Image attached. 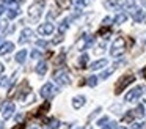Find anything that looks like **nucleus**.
<instances>
[{
    "label": "nucleus",
    "instance_id": "nucleus-31",
    "mask_svg": "<svg viewBox=\"0 0 146 129\" xmlns=\"http://www.w3.org/2000/svg\"><path fill=\"white\" fill-rule=\"evenodd\" d=\"M124 6H126L127 9L133 8V6H135V0H124Z\"/></svg>",
    "mask_w": 146,
    "mask_h": 129
},
{
    "label": "nucleus",
    "instance_id": "nucleus-27",
    "mask_svg": "<svg viewBox=\"0 0 146 129\" xmlns=\"http://www.w3.org/2000/svg\"><path fill=\"white\" fill-rule=\"evenodd\" d=\"M102 129H118V123L116 121H107V124L102 126Z\"/></svg>",
    "mask_w": 146,
    "mask_h": 129
},
{
    "label": "nucleus",
    "instance_id": "nucleus-39",
    "mask_svg": "<svg viewBox=\"0 0 146 129\" xmlns=\"http://www.w3.org/2000/svg\"><path fill=\"white\" fill-rule=\"evenodd\" d=\"M13 31H14V25H11V27L7 28V33H13Z\"/></svg>",
    "mask_w": 146,
    "mask_h": 129
},
{
    "label": "nucleus",
    "instance_id": "nucleus-22",
    "mask_svg": "<svg viewBox=\"0 0 146 129\" xmlns=\"http://www.w3.org/2000/svg\"><path fill=\"white\" fill-rule=\"evenodd\" d=\"M21 14V9L19 8H8V19H14Z\"/></svg>",
    "mask_w": 146,
    "mask_h": 129
},
{
    "label": "nucleus",
    "instance_id": "nucleus-16",
    "mask_svg": "<svg viewBox=\"0 0 146 129\" xmlns=\"http://www.w3.org/2000/svg\"><path fill=\"white\" fill-rule=\"evenodd\" d=\"M47 72V61H39L38 66H36V74L44 76Z\"/></svg>",
    "mask_w": 146,
    "mask_h": 129
},
{
    "label": "nucleus",
    "instance_id": "nucleus-13",
    "mask_svg": "<svg viewBox=\"0 0 146 129\" xmlns=\"http://www.w3.org/2000/svg\"><path fill=\"white\" fill-rule=\"evenodd\" d=\"M85 102H86V98L82 96V94H79V96H76L72 99V107L74 109H80V107L85 106Z\"/></svg>",
    "mask_w": 146,
    "mask_h": 129
},
{
    "label": "nucleus",
    "instance_id": "nucleus-25",
    "mask_svg": "<svg viewBox=\"0 0 146 129\" xmlns=\"http://www.w3.org/2000/svg\"><path fill=\"white\" fill-rule=\"evenodd\" d=\"M133 116H135V113H133V110H129V112L126 113V115L123 116V121L124 123H130L133 120Z\"/></svg>",
    "mask_w": 146,
    "mask_h": 129
},
{
    "label": "nucleus",
    "instance_id": "nucleus-33",
    "mask_svg": "<svg viewBox=\"0 0 146 129\" xmlns=\"http://www.w3.org/2000/svg\"><path fill=\"white\" fill-rule=\"evenodd\" d=\"M7 82H8L7 76H2V74H0V87H5V85H7Z\"/></svg>",
    "mask_w": 146,
    "mask_h": 129
},
{
    "label": "nucleus",
    "instance_id": "nucleus-6",
    "mask_svg": "<svg viewBox=\"0 0 146 129\" xmlns=\"http://www.w3.org/2000/svg\"><path fill=\"white\" fill-rule=\"evenodd\" d=\"M93 41H94V38H93L91 35H85V36H82L79 41H77V49H79V50L88 49V46H91Z\"/></svg>",
    "mask_w": 146,
    "mask_h": 129
},
{
    "label": "nucleus",
    "instance_id": "nucleus-1",
    "mask_svg": "<svg viewBox=\"0 0 146 129\" xmlns=\"http://www.w3.org/2000/svg\"><path fill=\"white\" fill-rule=\"evenodd\" d=\"M126 50V41H124L123 36H118L116 39L113 41L111 44V49H110V55L111 57H121Z\"/></svg>",
    "mask_w": 146,
    "mask_h": 129
},
{
    "label": "nucleus",
    "instance_id": "nucleus-43",
    "mask_svg": "<svg viewBox=\"0 0 146 129\" xmlns=\"http://www.w3.org/2000/svg\"><path fill=\"white\" fill-rule=\"evenodd\" d=\"M141 74H143V77L146 79V68H143V71H141Z\"/></svg>",
    "mask_w": 146,
    "mask_h": 129
},
{
    "label": "nucleus",
    "instance_id": "nucleus-17",
    "mask_svg": "<svg viewBox=\"0 0 146 129\" xmlns=\"http://www.w3.org/2000/svg\"><path fill=\"white\" fill-rule=\"evenodd\" d=\"M57 3L61 9H69L72 6V0H57Z\"/></svg>",
    "mask_w": 146,
    "mask_h": 129
},
{
    "label": "nucleus",
    "instance_id": "nucleus-15",
    "mask_svg": "<svg viewBox=\"0 0 146 129\" xmlns=\"http://www.w3.org/2000/svg\"><path fill=\"white\" fill-rule=\"evenodd\" d=\"M14 49V44L13 43H3L0 46V55H7V53L13 52Z\"/></svg>",
    "mask_w": 146,
    "mask_h": 129
},
{
    "label": "nucleus",
    "instance_id": "nucleus-3",
    "mask_svg": "<svg viewBox=\"0 0 146 129\" xmlns=\"http://www.w3.org/2000/svg\"><path fill=\"white\" fill-rule=\"evenodd\" d=\"M135 80V76L133 74H124L123 77L118 80V84H116V88H115V93L116 94H119V93H123V90L126 87H129L132 82Z\"/></svg>",
    "mask_w": 146,
    "mask_h": 129
},
{
    "label": "nucleus",
    "instance_id": "nucleus-11",
    "mask_svg": "<svg viewBox=\"0 0 146 129\" xmlns=\"http://www.w3.org/2000/svg\"><path fill=\"white\" fill-rule=\"evenodd\" d=\"M32 36H33V30L32 28H24L22 33H21V38H19V43L21 44H27L32 41Z\"/></svg>",
    "mask_w": 146,
    "mask_h": 129
},
{
    "label": "nucleus",
    "instance_id": "nucleus-18",
    "mask_svg": "<svg viewBox=\"0 0 146 129\" xmlns=\"http://www.w3.org/2000/svg\"><path fill=\"white\" fill-rule=\"evenodd\" d=\"M25 58H27V50L25 49L19 50V52L16 53V61L17 63H24V61H25Z\"/></svg>",
    "mask_w": 146,
    "mask_h": 129
},
{
    "label": "nucleus",
    "instance_id": "nucleus-42",
    "mask_svg": "<svg viewBox=\"0 0 146 129\" xmlns=\"http://www.w3.org/2000/svg\"><path fill=\"white\" fill-rule=\"evenodd\" d=\"M3 69H5V66L2 65V63H0V74H2V72H3Z\"/></svg>",
    "mask_w": 146,
    "mask_h": 129
},
{
    "label": "nucleus",
    "instance_id": "nucleus-12",
    "mask_svg": "<svg viewBox=\"0 0 146 129\" xmlns=\"http://www.w3.org/2000/svg\"><path fill=\"white\" fill-rule=\"evenodd\" d=\"M123 2L121 0H105L104 2V6L107 9H116V8H121Z\"/></svg>",
    "mask_w": 146,
    "mask_h": 129
},
{
    "label": "nucleus",
    "instance_id": "nucleus-7",
    "mask_svg": "<svg viewBox=\"0 0 146 129\" xmlns=\"http://www.w3.org/2000/svg\"><path fill=\"white\" fill-rule=\"evenodd\" d=\"M39 93H41V96H42V98L49 99L50 96H54V94L57 93V88H55L52 84H44V85L41 87V91H39Z\"/></svg>",
    "mask_w": 146,
    "mask_h": 129
},
{
    "label": "nucleus",
    "instance_id": "nucleus-32",
    "mask_svg": "<svg viewBox=\"0 0 146 129\" xmlns=\"http://www.w3.org/2000/svg\"><path fill=\"white\" fill-rule=\"evenodd\" d=\"M41 55H42V53L39 52V50H36V49L32 52V58H33V60H36V58H41Z\"/></svg>",
    "mask_w": 146,
    "mask_h": 129
},
{
    "label": "nucleus",
    "instance_id": "nucleus-29",
    "mask_svg": "<svg viewBox=\"0 0 146 129\" xmlns=\"http://www.w3.org/2000/svg\"><path fill=\"white\" fill-rule=\"evenodd\" d=\"M58 120H55V118H52V120H49V129H57L58 128Z\"/></svg>",
    "mask_w": 146,
    "mask_h": 129
},
{
    "label": "nucleus",
    "instance_id": "nucleus-14",
    "mask_svg": "<svg viewBox=\"0 0 146 129\" xmlns=\"http://www.w3.org/2000/svg\"><path fill=\"white\" fill-rule=\"evenodd\" d=\"M107 63H108L107 58H99L98 61L91 63V66H90V68H91L93 71H98V69H102L104 66H107Z\"/></svg>",
    "mask_w": 146,
    "mask_h": 129
},
{
    "label": "nucleus",
    "instance_id": "nucleus-47",
    "mask_svg": "<svg viewBox=\"0 0 146 129\" xmlns=\"http://www.w3.org/2000/svg\"><path fill=\"white\" fill-rule=\"evenodd\" d=\"M118 129H126V128H118Z\"/></svg>",
    "mask_w": 146,
    "mask_h": 129
},
{
    "label": "nucleus",
    "instance_id": "nucleus-28",
    "mask_svg": "<svg viewBox=\"0 0 146 129\" xmlns=\"http://www.w3.org/2000/svg\"><path fill=\"white\" fill-rule=\"evenodd\" d=\"M86 84H88V87H96V84H98V77H96V76H91V77H88Z\"/></svg>",
    "mask_w": 146,
    "mask_h": 129
},
{
    "label": "nucleus",
    "instance_id": "nucleus-19",
    "mask_svg": "<svg viewBox=\"0 0 146 129\" xmlns=\"http://www.w3.org/2000/svg\"><path fill=\"white\" fill-rule=\"evenodd\" d=\"M88 60H90L88 53H83V55L79 58V63H77V66H79V68H85V66L88 65Z\"/></svg>",
    "mask_w": 146,
    "mask_h": 129
},
{
    "label": "nucleus",
    "instance_id": "nucleus-40",
    "mask_svg": "<svg viewBox=\"0 0 146 129\" xmlns=\"http://www.w3.org/2000/svg\"><path fill=\"white\" fill-rule=\"evenodd\" d=\"M13 129H25V126H24V124H16Z\"/></svg>",
    "mask_w": 146,
    "mask_h": 129
},
{
    "label": "nucleus",
    "instance_id": "nucleus-5",
    "mask_svg": "<svg viewBox=\"0 0 146 129\" xmlns=\"http://www.w3.org/2000/svg\"><path fill=\"white\" fill-rule=\"evenodd\" d=\"M145 93V88L141 87V85H138V87H135V88H132V90L129 91V93L124 96V99L127 101V102H133V101H137V99H140L141 98V94Z\"/></svg>",
    "mask_w": 146,
    "mask_h": 129
},
{
    "label": "nucleus",
    "instance_id": "nucleus-30",
    "mask_svg": "<svg viewBox=\"0 0 146 129\" xmlns=\"http://www.w3.org/2000/svg\"><path fill=\"white\" fill-rule=\"evenodd\" d=\"M47 109H50V102H49V101H46V102L42 104L41 107H39V113H44Z\"/></svg>",
    "mask_w": 146,
    "mask_h": 129
},
{
    "label": "nucleus",
    "instance_id": "nucleus-9",
    "mask_svg": "<svg viewBox=\"0 0 146 129\" xmlns=\"http://www.w3.org/2000/svg\"><path fill=\"white\" fill-rule=\"evenodd\" d=\"M14 110H16V106H14V102H7L3 106V110H2V115H3V120H10L11 116L14 115Z\"/></svg>",
    "mask_w": 146,
    "mask_h": 129
},
{
    "label": "nucleus",
    "instance_id": "nucleus-36",
    "mask_svg": "<svg viewBox=\"0 0 146 129\" xmlns=\"http://www.w3.org/2000/svg\"><path fill=\"white\" fill-rule=\"evenodd\" d=\"M110 22H113V19H111V17H105L104 21H102V25H105V27H108V25H110Z\"/></svg>",
    "mask_w": 146,
    "mask_h": 129
},
{
    "label": "nucleus",
    "instance_id": "nucleus-46",
    "mask_svg": "<svg viewBox=\"0 0 146 129\" xmlns=\"http://www.w3.org/2000/svg\"><path fill=\"white\" fill-rule=\"evenodd\" d=\"M2 128H3V123H0V129H2Z\"/></svg>",
    "mask_w": 146,
    "mask_h": 129
},
{
    "label": "nucleus",
    "instance_id": "nucleus-48",
    "mask_svg": "<svg viewBox=\"0 0 146 129\" xmlns=\"http://www.w3.org/2000/svg\"><path fill=\"white\" fill-rule=\"evenodd\" d=\"M145 8H146V2H145Z\"/></svg>",
    "mask_w": 146,
    "mask_h": 129
},
{
    "label": "nucleus",
    "instance_id": "nucleus-37",
    "mask_svg": "<svg viewBox=\"0 0 146 129\" xmlns=\"http://www.w3.org/2000/svg\"><path fill=\"white\" fill-rule=\"evenodd\" d=\"M108 121V116H102V118L101 120H99V121H98V124L99 126H104L105 124V123H107Z\"/></svg>",
    "mask_w": 146,
    "mask_h": 129
},
{
    "label": "nucleus",
    "instance_id": "nucleus-20",
    "mask_svg": "<svg viewBox=\"0 0 146 129\" xmlns=\"http://www.w3.org/2000/svg\"><path fill=\"white\" fill-rule=\"evenodd\" d=\"M126 21H127V14H126V13H119V14H118L116 17L113 19V22H115V24H118V25H119V24H124Z\"/></svg>",
    "mask_w": 146,
    "mask_h": 129
},
{
    "label": "nucleus",
    "instance_id": "nucleus-26",
    "mask_svg": "<svg viewBox=\"0 0 146 129\" xmlns=\"http://www.w3.org/2000/svg\"><path fill=\"white\" fill-rule=\"evenodd\" d=\"M110 33H111V30L108 27H105V25L101 28V30H99V35H101V36H104V38H108V35H110Z\"/></svg>",
    "mask_w": 146,
    "mask_h": 129
},
{
    "label": "nucleus",
    "instance_id": "nucleus-41",
    "mask_svg": "<svg viewBox=\"0 0 146 129\" xmlns=\"http://www.w3.org/2000/svg\"><path fill=\"white\" fill-rule=\"evenodd\" d=\"M32 129H41V126H39V124H33Z\"/></svg>",
    "mask_w": 146,
    "mask_h": 129
},
{
    "label": "nucleus",
    "instance_id": "nucleus-35",
    "mask_svg": "<svg viewBox=\"0 0 146 129\" xmlns=\"http://www.w3.org/2000/svg\"><path fill=\"white\" fill-rule=\"evenodd\" d=\"M74 3H76L77 6H80V8H82V6L86 5V0H74Z\"/></svg>",
    "mask_w": 146,
    "mask_h": 129
},
{
    "label": "nucleus",
    "instance_id": "nucleus-4",
    "mask_svg": "<svg viewBox=\"0 0 146 129\" xmlns=\"http://www.w3.org/2000/svg\"><path fill=\"white\" fill-rule=\"evenodd\" d=\"M54 80L57 82L58 85H61V87H66V85L71 84V77L66 71H55L54 72Z\"/></svg>",
    "mask_w": 146,
    "mask_h": 129
},
{
    "label": "nucleus",
    "instance_id": "nucleus-21",
    "mask_svg": "<svg viewBox=\"0 0 146 129\" xmlns=\"http://www.w3.org/2000/svg\"><path fill=\"white\" fill-rule=\"evenodd\" d=\"M69 21H71V19H68V17L61 21L60 27H58V30H60V33H64V31H66L68 28H69Z\"/></svg>",
    "mask_w": 146,
    "mask_h": 129
},
{
    "label": "nucleus",
    "instance_id": "nucleus-49",
    "mask_svg": "<svg viewBox=\"0 0 146 129\" xmlns=\"http://www.w3.org/2000/svg\"><path fill=\"white\" fill-rule=\"evenodd\" d=\"M145 101H146V99H145Z\"/></svg>",
    "mask_w": 146,
    "mask_h": 129
},
{
    "label": "nucleus",
    "instance_id": "nucleus-10",
    "mask_svg": "<svg viewBox=\"0 0 146 129\" xmlns=\"http://www.w3.org/2000/svg\"><path fill=\"white\" fill-rule=\"evenodd\" d=\"M129 13H130V16L133 17V21H135V22H138V24L145 22V13H143L140 8H137V5L133 6V8H130Z\"/></svg>",
    "mask_w": 146,
    "mask_h": 129
},
{
    "label": "nucleus",
    "instance_id": "nucleus-24",
    "mask_svg": "<svg viewBox=\"0 0 146 129\" xmlns=\"http://www.w3.org/2000/svg\"><path fill=\"white\" fill-rule=\"evenodd\" d=\"M115 69H116V68L113 66V68H110V69H105V71H102V74H101V79H102V80H105V79H108L111 74H113V71H115Z\"/></svg>",
    "mask_w": 146,
    "mask_h": 129
},
{
    "label": "nucleus",
    "instance_id": "nucleus-23",
    "mask_svg": "<svg viewBox=\"0 0 146 129\" xmlns=\"http://www.w3.org/2000/svg\"><path fill=\"white\" fill-rule=\"evenodd\" d=\"M133 113H135V116H140V118H141V116H145V107H143V104H138V106H137V109L133 110Z\"/></svg>",
    "mask_w": 146,
    "mask_h": 129
},
{
    "label": "nucleus",
    "instance_id": "nucleus-2",
    "mask_svg": "<svg viewBox=\"0 0 146 129\" xmlns=\"http://www.w3.org/2000/svg\"><path fill=\"white\" fill-rule=\"evenodd\" d=\"M44 0H38V2H35L32 6L29 8V16L30 19H33V21H36V19L41 17L42 14V9H44Z\"/></svg>",
    "mask_w": 146,
    "mask_h": 129
},
{
    "label": "nucleus",
    "instance_id": "nucleus-38",
    "mask_svg": "<svg viewBox=\"0 0 146 129\" xmlns=\"http://www.w3.org/2000/svg\"><path fill=\"white\" fill-rule=\"evenodd\" d=\"M141 128H143V123H135L132 126V129H141Z\"/></svg>",
    "mask_w": 146,
    "mask_h": 129
},
{
    "label": "nucleus",
    "instance_id": "nucleus-45",
    "mask_svg": "<svg viewBox=\"0 0 146 129\" xmlns=\"http://www.w3.org/2000/svg\"><path fill=\"white\" fill-rule=\"evenodd\" d=\"M85 129H93V128H91V126H86V128H85Z\"/></svg>",
    "mask_w": 146,
    "mask_h": 129
},
{
    "label": "nucleus",
    "instance_id": "nucleus-34",
    "mask_svg": "<svg viewBox=\"0 0 146 129\" xmlns=\"http://www.w3.org/2000/svg\"><path fill=\"white\" fill-rule=\"evenodd\" d=\"M36 46H38V47H47V46H49V43H47V41L39 39V41H36Z\"/></svg>",
    "mask_w": 146,
    "mask_h": 129
},
{
    "label": "nucleus",
    "instance_id": "nucleus-44",
    "mask_svg": "<svg viewBox=\"0 0 146 129\" xmlns=\"http://www.w3.org/2000/svg\"><path fill=\"white\" fill-rule=\"evenodd\" d=\"M2 44H3V38L0 36V46H2Z\"/></svg>",
    "mask_w": 146,
    "mask_h": 129
},
{
    "label": "nucleus",
    "instance_id": "nucleus-8",
    "mask_svg": "<svg viewBox=\"0 0 146 129\" xmlns=\"http://www.w3.org/2000/svg\"><path fill=\"white\" fill-rule=\"evenodd\" d=\"M54 30H55V27H54V24L52 22H46V24H41L38 27V33L39 35H42V36H49V35H52L54 33Z\"/></svg>",
    "mask_w": 146,
    "mask_h": 129
}]
</instances>
